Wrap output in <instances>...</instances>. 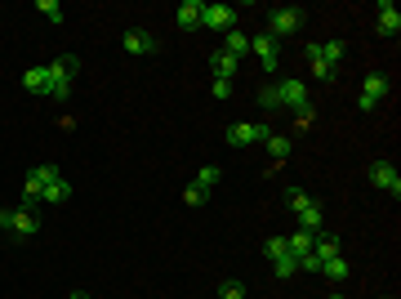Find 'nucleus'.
<instances>
[{
  "mask_svg": "<svg viewBox=\"0 0 401 299\" xmlns=\"http://www.w3.org/2000/svg\"><path fill=\"white\" fill-rule=\"evenodd\" d=\"M45 68H50V99H67V94H72L76 72H81V63H76L72 54H63V59L45 63Z\"/></svg>",
  "mask_w": 401,
  "mask_h": 299,
  "instance_id": "1",
  "label": "nucleus"
},
{
  "mask_svg": "<svg viewBox=\"0 0 401 299\" xmlns=\"http://www.w3.org/2000/svg\"><path fill=\"white\" fill-rule=\"evenodd\" d=\"M299 27H303V9L299 5H281V9H272V18H267V36H272V41L294 36Z\"/></svg>",
  "mask_w": 401,
  "mask_h": 299,
  "instance_id": "2",
  "label": "nucleus"
},
{
  "mask_svg": "<svg viewBox=\"0 0 401 299\" xmlns=\"http://www.w3.org/2000/svg\"><path fill=\"white\" fill-rule=\"evenodd\" d=\"M388 90H393V81H388L384 72H370V76L361 81V94H357V107H361V112H375L379 103H384V94H388Z\"/></svg>",
  "mask_w": 401,
  "mask_h": 299,
  "instance_id": "3",
  "label": "nucleus"
},
{
  "mask_svg": "<svg viewBox=\"0 0 401 299\" xmlns=\"http://www.w3.org/2000/svg\"><path fill=\"white\" fill-rule=\"evenodd\" d=\"M290 205H294V214H299L303 232H321V205L312 201L303 188H290Z\"/></svg>",
  "mask_w": 401,
  "mask_h": 299,
  "instance_id": "4",
  "label": "nucleus"
},
{
  "mask_svg": "<svg viewBox=\"0 0 401 299\" xmlns=\"http://www.w3.org/2000/svg\"><path fill=\"white\" fill-rule=\"evenodd\" d=\"M267 134H272V130H267L263 121H236V125H227V143L232 147H254V143H263Z\"/></svg>",
  "mask_w": 401,
  "mask_h": 299,
  "instance_id": "5",
  "label": "nucleus"
},
{
  "mask_svg": "<svg viewBox=\"0 0 401 299\" xmlns=\"http://www.w3.org/2000/svg\"><path fill=\"white\" fill-rule=\"evenodd\" d=\"M0 228H9L14 237H36V214L32 210H0Z\"/></svg>",
  "mask_w": 401,
  "mask_h": 299,
  "instance_id": "6",
  "label": "nucleus"
},
{
  "mask_svg": "<svg viewBox=\"0 0 401 299\" xmlns=\"http://www.w3.org/2000/svg\"><path fill=\"white\" fill-rule=\"evenodd\" d=\"M200 27H209V32H232V27H236V9L232 5H205V9H200Z\"/></svg>",
  "mask_w": 401,
  "mask_h": 299,
  "instance_id": "7",
  "label": "nucleus"
},
{
  "mask_svg": "<svg viewBox=\"0 0 401 299\" xmlns=\"http://www.w3.org/2000/svg\"><path fill=\"white\" fill-rule=\"evenodd\" d=\"M250 50L254 54H259V63H263V72H267V76H272V72L276 68H281V41H272V36H254V41H250Z\"/></svg>",
  "mask_w": 401,
  "mask_h": 299,
  "instance_id": "8",
  "label": "nucleus"
},
{
  "mask_svg": "<svg viewBox=\"0 0 401 299\" xmlns=\"http://www.w3.org/2000/svg\"><path fill=\"white\" fill-rule=\"evenodd\" d=\"M366 174H370V183H375L379 192H393V197H401V174H397V165H388V161H375Z\"/></svg>",
  "mask_w": 401,
  "mask_h": 299,
  "instance_id": "9",
  "label": "nucleus"
},
{
  "mask_svg": "<svg viewBox=\"0 0 401 299\" xmlns=\"http://www.w3.org/2000/svg\"><path fill=\"white\" fill-rule=\"evenodd\" d=\"M276 107H290V112L308 107V85L303 81H281L276 85Z\"/></svg>",
  "mask_w": 401,
  "mask_h": 299,
  "instance_id": "10",
  "label": "nucleus"
},
{
  "mask_svg": "<svg viewBox=\"0 0 401 299\" xmlns=\"http://www.w3.org/2000/svg\"><path fill=\"white\" fill-rule=\"evenodd\" d=\"M303 54H308V63H312V76H317L321 85H334V81H339V68H330V63H326V59H321V54H317V41H312V45H308V50H303Z\"/></svg>",
  "mask_w": 401,
  "mask_h": 299,
  "instance_id": "11",
  "label": "nucleus"
},
{
  "mask_svg": "<svg viewBox=\"0 0 401 299\" xmlns=\"http://www.w3.org/2000/svg\"><path fill=\"white\" fill-rule=\"evenodd\" d=\"M121 50H125V54H152V50H156V41H152L147 32H138V27H130V32L121 36Z\"/></svg>",
  "mask_w": 401,
  "mask_h": 299,
  "instance_id": "12",
  "label": "nucleus"
},
{
  "mask_svg": "<svg viewBox=\"0 0 401 299\" xmlns=\"http://www.w3.org/2000/svg\"><path fill=\"white\" fill-rule=\"evenodd\" d=\"M23 85L32 90L36 99H41V94H50V68H27V72H23Z\"/></svg>",
  "mask_w": 401,
  "mask_h": 299,
  "instance_id": "13",
  "label": "nucleus"
},
{
  "mask_svg": "<svg viewBox=\"0 0 401 299\" xmlns=\"http://www.w3.org/2000/svg\"><path fill=\"white\" fill-rule=\"evenodd\" d=\"M223 54H227V59H245V54H250V36L232 27V32H227V41H223Z\"/></svg>",
  "mask_w": 401,
  "mask_h": 299,
  "instance_id": "14",
  "label": "nucleus"
},
{
  "mask_svg": "<svg viewBox=\"0 0 401 299\" xmlns=\"http://www.w3.org/2000/svg\"><path fill=\"white\" fill-rule=\"evenodd\" d=\"M209 68H214V81H232L236 76V59H227L223 50L209 54Z\"/></svg>",
  "mask_w": 401,
  "mask_h": 299,
  "instance_id": "15",
  "label": "nucleus"
},
{
  "mask_svg": "<svg viewBox=\"0 0 401 299\" xmlns=\"http://www.w3.org/2000/svg\"><path fill=\"white\" fill-rule=\"evenodd\" d=\"M200 0H183V5H178V27H183V32H192V27H200Z\"/></svg>",
  "mask_w": 401,
  "mask_h": 299,
  "instance_id": "16",
  "label": "nucleus"
},
{
  "mask_svg": "<svg viewBox=\"0 0 401 299\" xmlns=\"http://www.w3.org/2000/svg\"><path fill=\"white\" fill-rule=\"evenodd\" d=\"M379 32H384V36H397L401 32V14H397V5H388V0L379 5Z\"/></svg>",
  "mask_w": 401,
  "mask_h": 299,
  "instance_id": "17",
  "label": "nucleus"
},
{
  "mask_svg": "<svg viewBox=\"0 0 401 299\" xmlns=\"http://www.w3.org/2000/svg\"><path fill=\"white\" fill-rule=\"evenodd\" d=\"M312 241H317V232H294V237H285V250H290V255L294 259H303V255H308V250H312Z\"/></svg>",
  "mask_w": 401,
  "mask_h": 299,
  "instance_id": "18",
  "label": "nucleus"
},
{
  "mask_svg": "<svg viewBox=\"0 0 401 299\" xmlns=\"http://www.w3.org/2000/svg\"><path fill=\"white\" fill-rule=\"evenodd\" d=\"M312 255H317L321 264H326V259H334V255H339V241H334L330 232H317V241H312Z\"/></svg>",
  "mask_w": 401,
  "mask_h": 299,
  "instance_id": "19",
  "label": "nucleus"
},
{
  "mask_svg": "<svg viewBox=\"0 0 401 299\" xmlns=\"http://www.w3.org/2000/svg\"><path fill=\"white\" fill-rule=\"evenodd\" d=\"M317 54L330 63V68H339V63H343V54H348V45H343V41H326V45H321V41H317Z\"/></svg>",
  "mask_w": 401,
  "mask_h": 299,
  "instance_id": "20",
  "label": "nucleus"
},
{
  "mask_svg": "<svg viewBox=\"0 0 401 299\" xmlns=\"http://www.w3.org/2000/svg\"><path fill=\"white\" fill-rule=\"evenodd\" d=\"M348 273H352V268L343 264V255H334V259L321 264V277H330V282H348Z\"/></svg>",
  "mask_w": 401,
  "mask_h": 299,
  "instance_id": "21",
  "label": "nucleus"
},
{
  "mask_svg": "<svg viewBox=\"0 0 401 299\" xmlns=\"http://www.w3.org/2000/svg\"><path fill=\"white\" fill-rule=\"evenodd\" d=\"M263 143H267V152H272L276 161H281V156H290V147H294V143H290V138H285V134H267Z\"/></svg>",
  "mask_w": 401,
  "mask_h": 299,
  "instance_id": "22",
  "label": "nucleus"
},
{
  "mask_svg": "<svg viewBox=\"0 0 401 299\" xmlns=\"http://www.w3.org/2000/svg\"><path fill=\"white\" fill-rule=\"evenodd\" d=\"M272 273H276V277H281V282H285V277H294V273H299V259H294V255H281V259H276V264H272Z\"/></svg>",
  "mask_w": 401,
  "mask_h": 299,
  "instance_id": "23",
  "label": "nucleus"
},
{
  "mask_svg": "<svg viewBox=\"0 0 401 299\" xmlns=\"http://www.w3.org/2000/svg\"><path fill=\"white\" fill-rule=\"evenodd\" d=\"M67 197H72V183L67 179H54L50 188H45V201H67Z\"/></svg>",
  "mask_w": 401,
  "mask_h": 299,
  "instance_id": "24",
  "label": "nucleus"
},
{
  "mask_svg": "<svg viewBox=\"0 0 401 299\" xmlns=\"http://www.w3.org/2000/svg\"><path fill=\"white\" fill-rule=\"evenodd\" d=\"M263 255L272 259V264H276L281 255H290V250H285V237H267V241H263Z\"/></svg>",
  "mask_w": 401,
  "mask_h": 299,
  "instance_id": "25",
  "label": "nucleus"
},
{
  "mask_svg": "<svg viewBox=\"0 0 401 299\" xmlns=\"http://www.w3.org/2000/svg\"><path fill=\"white\" fill-rule=\"evenodd\" d=\"M183 201H187V205H205V201H209V188H200V183H187Z\"/></svg>",
  "mask_w": 401,
  "mask_h": 299,
  "instance_id": "26",
  "label": "nucleus"
},
{
  "mask_svg": "<svg viewBox=\"0 0 401 299\" xmlns=\"http://www.w3.org/2000/svg\"><path fill=\"white\" fill-rule=\"evenodd\" d=\"M218 179H223V174H218V165H205V170H200V188H218Z\"/></svg>",
  "mask_w": 401,
  "mask_h": 299,
  "instance_id": "27",
  "label": "nucleus"
},
{
  "mask_svg": "<svg viewBox=\"0 0 401 299\" xmlns=\"http://www.w3.org/2000/svg\"><path fill=\"white\" fill-rule=\"evenodd\" d=\"M41 14L50 18V23H63V5H59V0H41Z\"/></svg>",
  "mask_w": 401,
  "mask_h": 299,
  "instance_id": "28",
  "label": "nucleus"
},
{
  "mask_svg": "<svg viewBox=\"0 0 401 299\" xmlns=\"http://www.w3.org/2000/svg\"><path fill=\"white\" fill-rule=\"evenodd\" d=\"M218 299H245V286H241V282H223V291H218Z\"/></svg>",
  "mask_w": 401,
  "mask_h": 299,
  "instance_id": "29",
  "label": "nucleus"
},
{
  "mask_svg": "<svg viewBox=\"0 0 401 299\" xmlns=\"http://www.w3.org/2000/svg\"><path fill=\"white\" fill-rule=\"evenodd\" d=\"M299 273H321V259H317V255H312V250H308V255H303V259H299Z\"/></svg>",
  "mask_w": 401,
  "mask_h": 299,
  "instance_id": "30",
  "label": "nucleus"
},
{
  "mask_svg": "<svg viewBox=\"0 0 401 299\" xmlns=\"http://www.w3.org/2000/svg\"><path fill=\"white\" fill-rule=\"evenodd\" d=\"M294 116H299V130H308L312 121H317V107H312V103H308V107H299V112H294Z\"/></svg>",
  "mask_w": 401,
  "mask_h": 299,
  "instance_id": "31",
  "label": "nucleus"
},
{
  "mask_svg": "<svg viewBox=\"0 0 401 299\" xmlns=\"http://www.w3.org/2000/svg\"><path fill=\"white\" fill-rule=\"evenodd\" d=\"M259 103H263V107H276V85H267V90H259Z\"/></svg>",
  "mask_w": 401,
  "mask_h": 299,
  "instance_id": "32",
  "label": "nucleus"
},
{
  "mask_svg": "<svg viewBox=\"0 0 401 299\" xmlns=\"http://www.w3.org/2000/svg\"><path fill=\"white\" fill-rule=\"evenodd\" d=\"M214 99H232V81H214Z\"/></svg>",
  "mask_w": 401,
  "mask_h": 299,
  "instance_id": "33",
  "label": "nucleus"
},
{
  "mask_svg": "<svg viewBox=\"0 0 401 299\" xmlns=\"http://www.w3.org/2000/svg\"><path fill=\"white\" fill-rule=\"evenodd\" d=\"M72 299H90V295H85V291H76V295H72Z\"/></svg>",
  "mask_w": 401,
  "mask_h": 299,
  "instance_id": "34",
  "label": "nucleus"
},
{
  "mask_svg": "<svg viewBox=\"0 0 401 299\" xmlns=\"http://www.w3.org/2000/svg\"><path fill=\"white\" fill-rule=\"evenodd\" d=\"M330 299H348V295H339V291H334V295H330Z\"/></svg>",
  "mask_w": 401,
  "mask_h": 299,
  "instance_id": "35",
  "label": "nucleus"
}]
</instances>
